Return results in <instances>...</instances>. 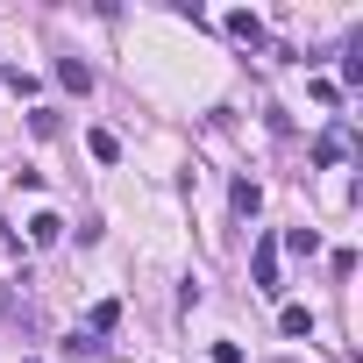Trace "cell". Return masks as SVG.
<instances>
[{
  "label": "cell",
  "instance_id": "6",
  "mask_svg": "<svg viewBox=\"0 0 363 363\" xmlns=\"http://www.w3.org/2000/svg\"><path fill=\"white\" fill-rule=\"evenodd\" d=\"M342 86H363V36H356L349 57H342ZM342 86H335V93H342Z\"/></svg>",
  "mask_w": 363,
  "mask_h": 363
},
{
  "label": "cell",
  "instance_id": "1",
  "mask_svg": "<svg viewBox=\"0 0 363 363\" xmlns=\"http://www.w3.org/2000/svg\"><path fill=\"white\" fill-rule=\"evenodd\" d=\"M250 278H257V292H278V242L271 235L250 250Z\"/></svg>",
  "mask_w": 363,
  "mask_h": 363
},
{
  "label": "cell",
  "instance_id": "4",
  "mask_svg": "<svg viewBox=\"0 0 363 363\" xmlns=\"http://www.w3.org/2000/svg\"><path fill=\"white\" fill-rule=\"evenodd\" d=\"M342 157H349V135H342V128H328V135L313 143V164H342Z\"/></svg>",
  "mask_w": 363,
  "mask_h": 363
},
{
  "label": "cell",
  "instance_id": "2",
  "mask_svg": "<svg viewBox=\"0 0 363 363\" xmlns=\"http://www.w3.org/2000/svg\"><path fill=\"white\" fill-rule=\"evenodd\" d=\"M228 207H235V221H257V207H264V186H257V178H235V186H228Z\"/></svg>",
  "mask_w": 363,
  "mask_h": 363
},
{
  "label": "cell",
  "instance_id": "11",
  "mask_svg": "<svg viewBox=\"0 0 363 363\" xmlns=\"http://www.w3.org/2000/svg\"><path fill=\"white\" fill-rule=\"evenodd\" d=\"M0 86H15V93H22V100H29V93H36V79H29V72H15V65H0Z\"/></svg>",
  "mask_w": 363,
  "mask_h": 363
},
{
  "label": "cell",
  "instance_id": "10",
  "mask_svg": "<svg viewBox=\"0 0 363 363\" xmlns=\"http://www.w3.org/2000/svg\"><path fill=\"white\" fill-rule=\"evenodd\" d=\"M86 143H93V157H100V164H114V157H121V143H114V135H107V128H93V135H86Z\"/></svg>",
  "mask_w": 363,
  "mask_h": 363
},
{
  "label": "cell",
  "instance_id": "13",
  "mask_svg": "<svg viewBox=\"0 0 363 363\" xmlns=\"http://www.w3.org/2000/svg\"><path fill=\"white\" fill-rule=\"evenodd\" d=\"M214 363H242V342H214Z\"/></svg>",
  "mask_w": 363,
  "mask_h": 363
},
{
  "label": "cell",
  "instance_id": "3",
  "mask_svg": "<svg viewBox=\"0 0 363 363\" xmlns=\"http://www.w3.org/2000/svg\"><path fill=\"white\" fill-rule=\"evenodd\" d=\"M228 36H235V43H264V22H257L250 8H235V15H228Z\"/></svg>",
  "mask_w": 363,
  "mask_h": 363
},
{
  "label": "cell",
  "instance_id": "8",
  "mask_svg": "<svg viewBox=\"0 0 363 363\" xmlns=\"http://www.w3.org/2000/svg\"><path fill=\"white\" fill-rule=\"evenodd\" d=\"M285 250H292V257H313L320 235H313V228H285Z\"/></svg>",
  "mask_w": 363,
  "mask_h": 363
},
{
  "label": "cell",
  "instance_id": "7",
  "mask_svg": "<svg viewBox=\"0 0 363 363\" xmlns=\"http://www.w3.org/2000/svg\"><path fill=\"white\" fill-rule=\"evenodd\" d=\"M57 79H65V86H72V93H86V86H93V72H86V65H79V57H57Z\"/></svg>",
  "mask_w": 363,
  "mask_h": 363
},
{
  "label": "cell",
  "instance_id": "9",
  "mask_svg": "<svg viewBox=\"0 0 363 363\" xmlns=\"http://www.w3.org/2000/svg\"><path fill=\"white\" fill-rule=\"evenodd\" d=\"M278 328H285V335H313V313H306V306H285Z\"/></svg>",
  "mask_w": 363,
  "mask_h": 363
},
{
  "label": "cell",
  "instance_id": "12",
  "mask_svg": "<svg viewBox=\"0 0 363 363\" xmlns=\"http://www.w3.org/2000/svg\"><path fill=\"white\" fill-rule=\"evenodd\" d=\"M114 320H121V306H114V299H100V306H93V335H107Z\"/></svg>",
  "mask_w": 363,
  "mask_h": 363
},
{
  "label": "cell",
  "instance_id": "5",
  "mask_svg": "<svg viewBox=\"0 0 363 363\" xmlns=\"http://www.w3.org/2000/svg\"><path fill=\"white\" fill-rule=\"evenodd\" d=\"M57 235H65V221H57V214H36V221H29V242H36V250H50Z\"/></svg>",
  "mask_w": 363,
  "mask_h": 363
}]
</instances>
